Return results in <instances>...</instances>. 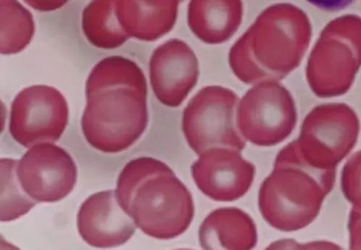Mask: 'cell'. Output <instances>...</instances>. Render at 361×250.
<instances>
[{"instance_id":"12","label":"cell","mask_w":361,"mask_h":250,"mask_svg":"<svg viewBox=\"0 0 361 250\" xmlns=\"http://www.w3.org/2000/svg\"><path fill=\"white\" fill-rule=\"evenodd\" d=\"M199 75L198 59L183 40L167 41L154 49L151 56V87L159 101L167 107L182 105L195 87Z\"/></svg>"},{"instance_id":"8","label":"cell","mask_w":361,"mask_h":250,"mask_svg":"<svg viewBox=\"0 0 361 250\" xmlns=\"http://www.w3.org/2000/svg\"><path fill=\"white\" fill-rule=\"evenodd\" d=\"M297 120L292 94L276 81L255 85L239 102L238 130L245 139L257 146L283 142L294 131Z\"/></svg>"},{"instance_id":"16","label":"cell","mask_w":361,"mask_h":250,"mask_svg":"<svg viewBox=\"0 0 361 250\" xmlns=\"http://www.w3.org/2000/svg\"><path fill=\"white\" fill-rule=\"evenodd\" d=\"M203 249H250L257 242L252 218L237 208H223L206 218L199 230Z\"/></svg>"},{"instance_id":"7","label":"cell","mask_w":361,"mask_h":250,"mask_svg":"<svg viewBox=\"0 0 361 250\" xmlns=\"http://www.w3.org/2000/svg\"><path fill=\"white\" fill-rule=\"evenodd\" d=\"M360 120L343 104H324L305 117L300 135L290 142L308 163L324 169H337L355 146Z\"/></svg>"},{"instance_id":"9","label":"cell","mask_w":361,"mask_h":250,"mask_svg":"<svg viewBox=\"0 0 361 250\" xmlns=\"http://www.w3.org/2000/svg\"><path fill=\"white\" fill-rule=\"evenodd\" d=\"M66 98L57 89L35 85L23 89L11 106L9 131L25 148L41 143H55L68 123Z\"/></svg>"},{"instance_id":"22","label":"cell","mask_w":361,"mask_h":250,"mask_svg":"<svg viewBox=\"0 0 361 250\" xmlns=\"http://www.w3.org/2000/svg\"><path fill=\"white\" fill-rule=\"evenodd\" d=\"M306 1L320 10L336 12L346 8L355 0H306Z\"/></svg>"},{"instance_id":"15","label":"cell","mask_w":361,"mask_h":250,"mask_svg":"<svg viewBox=\"0 0 361 250\" xmlns=\"http://www.w3.org/2000/svg\"><path fill=\"white\" fill-rule=\"evenodd\" d=\"M243 13V0H190L188 27L203 43L221 44L238 31Z\"/></svg>"},{"instance_id":"20","label":"cell","mask_w":361,"mask_h":250,"mask_svg":"<svg viewBox=\"0 0 361 250\" xmlns=\"http://www.w3.org/2000/svg\"><path fill=\"white\" fill-rule=\"evenodd\" d=\"M341 187L353 207L361 209V150L353 155L344 165Z\"/></svg>"},{"instance_id":"24","label":"cell","mask_w":361,"mask_h":250,"mask_svg":"<svg viewBox=\"0 0 361 250\" xmlns=\"http://www.w3.org/2000/svg\"><path fill=\"white\" fill-rule=\"evenodd\" d=\"M184 1H185V0H180V2H182V3L184 2Z\"/></svg>"},{"instance_id":"19","label":"cell","mask_w":361,"mask_h":250,"mask_svg":"<svg viewBox=\"0 0 361 250\" xmlns=\"http://www.w3.org/2000/svg\"><path fill=\"white\" fill-rule=\"evenodd\" d=\"M18 160H1V221L14 220L27 214L37 204L23 189L18 177Z\"/></svg>"},{"instance_id":"18","label":"cell","mask_w":361,"mask_h":250,"mask_svg":"<svg viewBox=\"0 0 361 250\" xmlns=\"http://www.w3.org/2000/svg\"><path fill=\"white\" fill-rule=\"evenodd\" d=\"M35 32L32 13L18 0H1V54L23 51L31 42Z\"/></svg>"},{"instance_id":"14","label":"cell","mask_w":361,"mask_h":250,"mask_svg":"<svg viewBox=\"0 0 361 250\" xmlns=\"http://www.w3.org/2000/svg\"><path fill=\"white\" fill-rule=\"evenodd\" d=\"M180 3V0H118V16L130 37L154 42L173 29Z\"/></svg>"},{"instance_id":"13","label":"cell","mask_w":361,"mask_h":250,"mask_svg":"<svg viewBox=\"0 0 361 250\" xmlns=\"http://www.w3.org/2000/svg\"><path fill=\"white\" fill-rule=\"evenodd\" d=\"M77 227L83 240L97 248L121 246L132 238L137 228L120 206L114 190L89 196L80 208Z\"/></svg>"},{"instance_id":"2","label":"cell","mask_w":361,"mask_h":250,"mask_svg":"<svg viewBox=\"0 0 361 250\" xmlns=\"http://www.w3.org/2000/svg\"><path fill=\"white\" fill-rule=\"evenodd\" d=\"M312 38L307 15L290 4L267 8L232 46L228 64L246 85L285 79L301 63Z\"/></svg>"},{"instance_id":"21","label":"cell","mask_w":361,"mask_h":250,"mask_svg":"<svg viewBox=\"0 0 361 250\" xmlns=\"http://www.w3.org/2000/svg\"><path fill=\"white\" fill-rule=\"evenodd\" d=\"M349 247L361 249V209L353 207L348 220Z\"/></svg>"},{"instance_id":"6","label":"cell","mask_w":361,"mask_h":250,"mask_svg":"<svg viewBox=\"0 0 361 250\" xmlns=\"http://www.w3.org/2000/svg\"><path fill=\"white\" fill-rule=\"evenodd\" d=\"M239 102L234 91L221 86L205 87L191 99L183 112V131L197 155L213 147L245 149L237 124Z\"/></svg>"},{"instance_id":"1","label":"cell","mask_w":361,"mask_h":250,"mask_svg":"<svg viewBox=\"0 0 361 250\" xmlns=\"http://www.w3.org/2000/svg\"><path fill=\"white\" fill-rule=\"evenodd\" d=\"M85 91L82 129L92 147L121 153L142 137L149 118L147 83L135 62L121 56L102 60L90 72Z\"/></svg>"},{"instance_id":"23","label":"cell","mask_w":361,"mask_h":250,"mask_svg":"<svg viewBox=\"0 0 361 250\" xmlns=\"http://www.w3.org/2000/svg\"><path fill=\"white\" fill-rule=\"evenodd\" d=\"M29 6L39 12H51L63 8L69 0H23Z\"/></svg>"},{"instance_id":"11","label":"cell","mask_w":361,"mask_h":250,"mask_svg":"<svg viewBox=\"0 0 361 250\" xmlns=\"http://www.w3.org/2000/svg\"><path fill=\"white\" fill-rule=\"evenodd\" d=\"M192 177L205 196L218 202H233L249 191L255 165L240 150L213 147L205 150L191 166Z\"/></svg>"},{"instance_id":"17","label":"cell","mask_w":361,"mask_h":250,"mask_svg":"<svg viewBox=\"0 0 361 250\" xmlns=\"http://www.w3.org/2000/svg\"><path fill=\"white\" fill-rule=\"evenodd\" d=\"M118 0H92L82 13V27L90 43L102 49H113L130 38L121 24Z\"/></svg>"},{"instance_id":"3","label":"cell","mask_w":361,"mask_h":250,"mask_svg":"<svg viewBox=\"0 0 361 250\" xmlns=\"http://www.w3.org/2000/svg\"><path fill=\"white\" fill-rule=\"evenodd\" d=\"M117 201L137 228L158 239L184 234L195 215L193 198L165 163L140 158L128 163L119 175Z\"/></svg>"},{"instance_id":"10","label":"cell","mask_w":361,"mask_h":250,"mask_svg":"<svg viewBox=\"0 0 361 250\" xmlns=\"http://www.w3.org/2000/svg\"><path fill=\"white\" fill-rule=\"evenodd\" d=\"M77 173L66 150L47 142L32 146L17 166L23 189L37 203H55L67 196L75 185Z\"/></svg>"},{"instance_id":"4","label":"cell","mask_w":361,"mask_h":250,"mask_svg":"<svg viewBox=\"0 0 361 250\" xmlns=\"http://www.w3.org/2000/svg\"><path fill=\"white\" fill-rule=\"evenodd\" d=\"M274 163L260 188L259 210L270 226L279 231L301 230L318 217L334 187L337 169L308 163L290 143L281 150Z\"/></svg>"},{"instance_id":"5","label":"cell","mask_w":361,"mask_h":250,"mask_svg":"<svg viewBox=\"0 0 361 250\" xmlns=\"http://www.w3.org/2000/svg\"><path fill=\"white\" fill-rule=\"evenodd\" d=\"M361 65V18L347 15L330 22L307 65V79L319 97L343 95Z\"/></svg>"}]
</instances>
